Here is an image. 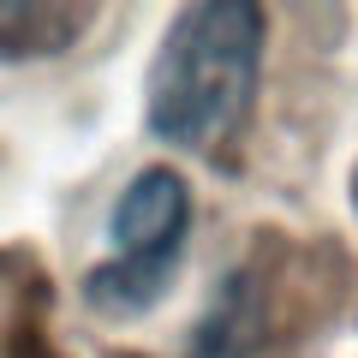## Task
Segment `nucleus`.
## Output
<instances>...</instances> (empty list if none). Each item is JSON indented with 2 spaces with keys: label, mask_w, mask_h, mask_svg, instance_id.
I'll return each instance as SVG.
<instances>
[{
  "label": "nucleus",
  "mask_w": 358,
  "mask_h": 358,
  "mask_svg": "<svg viewBox=\"0 0 358 358\" xmlns=\"http://www.w3.org/2000/svg\"><path fill=\"white\" fill-rule=\"evenodd\" d=\"M54 287L30 251H0V358H60L54 352Z\"/></svg>",
  "instance_id": "20e7f679"
},
{
  "label": "nucleus",
  "mask_w": 358,
  "mask_h": 358,
  "mask_svg": "<svg viewBox=\"0 0 358 358\" xmlns=\"http://www.w3.org/2000/svg\"><path fill=\"white\" fill-rule=\"evenodd\" d=\"M268 341V299L257 268H227V281L215 287L203 322L192 329L179 358H257Z\"/></svg>",
  "instance_id": "7ed1b4c3"
},
{
  "label": "nucleus",
  "mask_w": 358,
  "mask_h": 358,
  "mask_svg": "<svg viewBox=\"0 0 358 358\" xmlns=\"http://www.w3.org/2000/svg\"><path fill=\"white\" fill-rule=\"evenodd\" d=\"M352 209H358V167H352Z\"/></svg>",
  "instance_id": "423d86ee"
},
{
  "label": "nucleus",
  "mask_w": 358,
  "mask_h": 358,
  "mask_svg": "<svg viewBox=\"0 0 358 358\" xmlns=\"http://www.w3.org/2000/svg\"><path fill=\"white\" fill-rule=\"evenodd\" d=\"M90 24H96V6H66V0H0V60L66 54Z\"/></svg>",
  "instance_id": "39448f33"
},
{
  "label": "nucleus",
  "mask_w": 358,
  "mask_h": 358,
  "mask_svg": "<svg viewBox=\"0 0 358 358\" xmlns=\"http://www.w3.org/2000/svg\"><path fill=\"white\" fill-rule=\"evenodd\" d=\"M263 72V6L209 0L173 13L143 78V126L173 150L221 162L245 131Z\"/></svg>",
  "instance_id": "f257e3e1"
},
{
  "label": "nucleus",
  "mask_w": 358,
  "mask_h": 358,
  "mask_svg": "<svg viewBox=\"0 0 358 358\" xmlns=\"http://www.w3.org/2000/svg\"><path fill=\"white\" fill-rule=\"evenodd\" d=\"M114 257L84 275V299L102 317H143L167 299L192 245V185L173 167H143L108 215Z\"/></svg>",
  "instance_id": "f03ea898"
}]
</instances>
